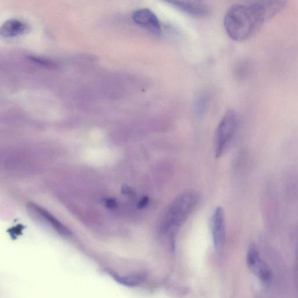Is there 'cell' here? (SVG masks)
I'll return each instance as SVG.
<instances>
[{"label":"cell","instance_id":"11","mask_svg":"<svg viewBox=\"0 0 298 298\" xmlns=\"http://www.w3.org/2000/svg\"><path fill=\"white\" fill-rule=\"evenodd\" d=\"M30 59L31 60L32 62L43 66H52L54 65L53 63L50 62V61L42 59V58L40 57L32 56L30 57Z\"/></svg>","mask_w":298,"mask_h":298},{"label":"cell","instance_id":"4","mask_svg":"<svg viewBox=\"0 0 298 298\" xmlns=\"http://www.w3.org/2000/svg\"><path fill=\"white\" fill-rule=\"evenodd\" d=\"M246 264L252 273L256 276L265 287L271 284L273 273L265 261L260 257L257 246L251 244L246 255Z\"/></svg>","mask_w":298,"mask_h":298},{"label":"cell","instance_id":"5","mask_svg":"<svg viewBox=\"0 0 298 298\" xmlns=\"http://www.w3.org/2000/svg\"><path fill=\"white\" fill-rule=\"evenodd\" d=\"M133 22L137 25L147 30L154 35L162 34V26L159 18L153 11L147 8H139L132 15Z\"/></svg>","mask_w":298,"mask_h":298},{"label":"cell","instance_id":"10","mask_svg":"<svg viewBox=\"0 0 298 298\" xmlns=\"http://www.w3.org/2000/svg\"><path fill=\"white\" fill-rule=\"evenodd\" d=\"M116 280L123 285L127 286H135L142 283L145 280V275L143 273L135 274L125 277H120L114 275Z\"/></svg>","mask_w":298,"mask_h":298},{"label":"cell","instance_id":"6","mask_svg":"<svg viewBox=\"0 0 298 298\" xmlns=\"http://www.w3.org/2000/svg\"><path fill=\"white\" fill-rule=\"evenodd\" d=\"M212 231L214 248L219 251L223 248L226 239V218L221 207L215 209L212 217Z\"/></svg>","mask_w":298,"mask_h":298},{"label":"cell","instance_id":"12","mask_svg":"<svg viewBox=\"0 0 298 298\" xmlns=\"http://www.w3.org/2000/svg\"><path fill=\"white\" fill-rule=\"evenodd\" d=\"M149 202V199L148 196H145L143 197V198L141 200H140L138 203V208L139 209L145 208V207H147V206H148Z\"/></svg>","mask_w":298,"mask_h":298},{"label":"cell","instance_id":"9","mask_svg":"<svg viewBox=\"0 0 298 298\" xmlns=\"http://www.w3.org/2000/svg\"><path fill=\"white\" fill-rule=\"evenodd\" d=\"M32 208L36 210L39 214L43 215V216L46 219L48 222H50V224L52 225V226L58 231V232L64 234V235H69V233L68 230H66V228L64 227L62 224H60L59 221L56 220L52 215L44 211L43 209L39 208L37 206H33Z\"/></svg>","mask_w":298,"mask_h":298},{"label":"cell","instance_id":"1","mask_svg":"<svg viewBox=\"0 0 298 298\" xmlns=\"http://www.w3.org/2000/svg\"><path fill=\"white\" fill-rule=\"evenodd\" d=\"M287 3L265 0L233 5L225 15V30L234 41L247 40L259 32L267 21L280 13Z\"/></svg>","mask_w":298,"mask_h":298},{"label":"cell","instance_id":"8","mask_svg":"<svg viewBox=\"0 0 298 298\" xmlns=\"http://www.w3.org/2000/svg\"><path fill=\"white\" fill-rule=\"evenodd\" d=\"M28 26L23 21L17 19L9 20L2 24L1 35L5 38H14L22 35L27 31Z\"/></svg>","mask_w":298,"mask_h":298},{"label":"cell","instance_id":"3","mask_svg":"<svg viewBox=\"0 0 298 298\" xmlns=\"http://www.w3.org/2000/svg\"><path fill=\"white\" fill-rule=\"evenodd\" d=\"M238 116L235 111L230 110L224 114L215 133V155L220 157L229 147L238 127Z\"/></svg>","mask_w":298,"mask_h":298},{"label":"cell","instance_id":"2","mask_svg":"<svg viewBox=\"0 0 298 298\" xmlns=\"http://www.w3.org/2000/svg\"><path fill=\"white\" fill-rule=\"evenodd\" d=\"M198 196L194 191H187L173 201L163 221V229L169 230L180 226L186 220L196 205Z\"/></svg>","mask_w":298,"mask_h":298},{"label":"cell","instance_id":"7","mask_svg":"<svg viewBox=\"0 0 298 298\" xmlns=\"http://www.w3.org/2000/svg\"><path fill=\"white\" fill-rule=\"evenodd\" d=\"M167 2L178 10L193 17H205L208 16L211 12L208 6L202 1H170Z\"/></svg>","mask_w":298,"mask_h":298}]
</instances>
